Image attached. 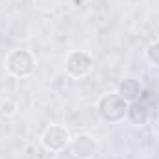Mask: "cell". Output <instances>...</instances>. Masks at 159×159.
<instances>
[{
  "label": "cell",
  "mask_w": 159,
  "mask_h": 159,
  "mask_svg": "<svg viewBox=\"0 0 159 159\" xmlns=\"http://www.w3.org/2000/svg\"><path fill=\"white\" fill-rule=\"evenodd\" d=\"M146 61L152 65V67H159V41L156 43H152L150 46H148V50H146Z\"/></svg>",
  "instance_id": "7"
},
{
  "label": "cell",
  "mask_w": 159,
  "mask_h": 159,
  "mask_svg": "<svg viewBox=\"0 0 159 159\" xmlns=\"http://www.w3.org/2000/svg\"><path fill=\"white\" fill-rule=\"evenodd\" d=\"M67 74L72 78H83L93 69V59L87 52H70L65 61Z\"/></svg>",
  "instance_id": "3"
},
{
  "label": "cell",
  "mask_w": 159,
  "mask_h": 159,
  "mask_svg": "<svg viewBox=\"0 0 159 159\" xmlns=\"http://www.w3.org/2000/svg\"><path fill=\"white\" fill-rule=\"evenodd\" d=\"M126 117L129 119V122H131L133 126H143V124H146V120H148V109H146L144 104L131 102V106H129L128 111H126Z\"/></svg>",
  "instance_id": "5"
},
{
  "label": "cell",
  "mask_w": 159,
  "mask_h": 159,
  "mask_svg": "<svg viewBox=\"0 0 159 159\" xmlns=\"http://www.w3.org/2000/svg\"><path fill=\"white\" fill-rule=\"evenodd\" d=\"M96 148H98V143L89 133H81L72 139V152L78 159H91L96 154Z\"/></svg>",
  "instance_id": "4"
},
{
  "label": "cell",
  "mask_w": 159,
  "mask_h": 159,
  "mask_svg": "<svg viewBox=\"0 0 159 159\" xmlns=\"http://www.w3.org/2000/svg\"><path fill=\"white\" fill-rule=\"evenodd\" d=\"M141 94V85L135 80H124L119 87V96H122L126 102H135Z\"/></svg>",
  "instance_id": "6"
},
{
  "label": "cell",
  "mask_w": 159,
  "mask_h": 159,
  "mask_svg": "<svg viewBox=\"0 0 159 159\" xmlns=\"http://www.w3.org/2000/svg\"><path fill=\"white\" fill-rule=\"evenodd\" d=\"M6 69L17 78H26L35 69V57L30 50H13L6 57Z\"/></svg>",
  "instance_id": "1"
},
{
  "label": "cell",
  "mask_w": 159,
  "mask_h": 159,
  "mask_svg": "<svg viewBox=\"0 0 159 159\" xmlns=\"http://www.w3.org/2000/svg\"><path fill=\"white\" fill-rule=\"evenodd\" d=\"M41 143L46 150L50 152H61L67 148V144L70 143V133L65 126H59V124H52L44 129L43 137H41Z\"/></svg>",
  "instance_id": "2"
}]
</instances>
